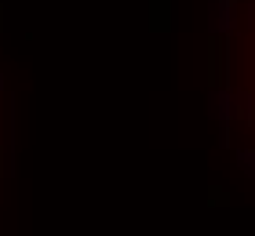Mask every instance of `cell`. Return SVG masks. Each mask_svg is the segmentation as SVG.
<instances>
[{"label":"cell","mask_w":255,"mask_h":236,"mask_svg":"<svg viewBox=\"0 0 255 236\" xmlns=\"http://www.w3.org/2000/svg\"><path fill=\"white\" fill-rule=\"evenodd\" d=\"M237 113H241V135L252 142L255 157V0H241V18H237Z\"/></svg>","instance_id":"obj_1"}]
</instances>
